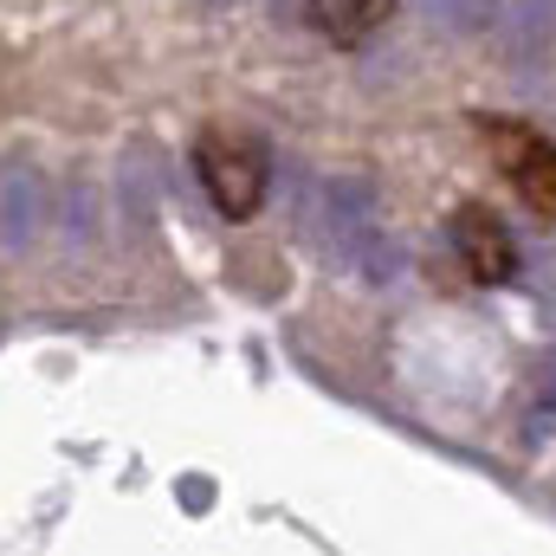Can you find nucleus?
<instances>
[{"mask_svg":"<svg viewBox=\"0 0 556 556\" xmlns=\"http://www.w3.org/2000/svg\"><path fill=\"white\" fill-rule=\"evenodd\" d=\"M194 175H201L207 201L227 220H253L266 207V188H273L266 149L253 137H240V130H201V142H194Z\"/></svg>","mask_w":556,"mask_h":556,"instance_id":"obj_1","label":"nucleus"},{"mask_svg":"<svg viewBox=\"0 0 556 556\" xmlns=\"http://www.w3.org/2000/svg\"><path fill=\"white\" fill-rule=\"evenodd\" d=\"M446 253H453V266L466 273V285H505V278L518 273V240H511V227H505L492 207H479V201L453 207V220H446Z\"/></svg>","mask_w":556,"mask_h":556,"instance_id":"obj_2","label":"nucleus"},{"mask_svg":"<svg viewBox=\"0 0 556 556\" xmlns=\"http://www.w3.org/2000/svg\"><path fill=\"white\" fill-rule=\"evenodd\" d=\"M304 7H311V20H317L337 46H363V39L389 20L395 0H304Z\"/></svg>","mask_w":556,"mask_h":556,"instance_id":"obj_3","label":"nucleus"},{"mask_svg":"<svg viewBox=\"0 0 556 556\" xmlns=\"http://www.w3.org/2000/svg\"><path fill=\"white\" fill-rule=\"evenodd\" d=\"M479 130H485V149H492V162L505 168V181H511V175H518V168H525L538 149H544V137H538L531 124H479Z\"/></svg>","mask_w":556,"mask_h":556,"instance_id":"obj_5","label":"nucleus"},{"mask_svg":"<svg viewBox=\"0 0 556 556\" xmlns=\"http://www.w3.org/2000/svg\"><path fill=\"white\" fill-rule=\"evenodd\" d=\"M511 188H518V201H525L538 220H556V142H544V149L511 175Z\"/></svg>","mask_w":556,"mask_h":556,"instance_id":"obj_4","label":"nucleus"}]
</instances>
